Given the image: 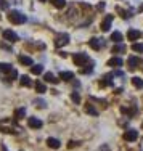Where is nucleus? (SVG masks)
Segmentation results:
<instances>
[{"mask_svg": "<svg viewBox=\"0 0 143 151\" xmlns=\"http://www.w3.org/2000/svg\"><path fill=\"white\" fill-rule=\"evenodd\" d=\"M0 129H2L3 132H6V134H16L18 130H19V127L13 122L11 119H2L0 121Z\"/></svg>", "mask_w": 143, "mask_h": 151, "instance_id": "1", "label": "nucleus"}, {"mask_svg": "<svg viewBox=\"0 0 143 151\" xmlns=\"http://www.w3.org/2000/svg\"><path fill=\"white\" fill-rule=\"evenodd\" d=\"M8 19L11 21L13 24H23L26 23V15H23L21 12H16V10H11V12L8 13Z\"/></svg>", "mask_w": 143, "mask_h": 151, "instance_id": "2", "label": "nucleus"}, {"mask_svg": "<svg viewBox=\"0 0 143 151\" xmlns=\"http://www.w3.org/2000/svg\"><path fill=\"white\" fill-rule=\"evenodd\" d=\"M73 60L77 66H85V63H88V55L87 53H74Z\"/></svg>", "mask_w": 143, "mask_h": 151, "instance_id": "3", "label": "nucleus"}, {"mask_svg": "<svg viewBox=\"0 0 143 151\" xmlns=\"http://www.w3.org/2000/svg\"><path fill=\"white\" fill-rule=\"evenodd\" d=\"M3 39H5L6 42H18V34L16 32H13L11 29H6V31H3Z\"/></svg>", "mask_w": 143, "mask_h": 151, "instance_id": "4", "label": "nucleus"}, {"mask_svg": "<svg viewBox=\"0 0 143 151\" xmlns=\"http://www.w3.org/2000/svg\"><path fill=\"white\" fill-rule=\"evenodd\" d=\"M69 44V35L68 34H58L55 39V45L56 47H61V45H66Z\"/></svg>", "mask_w": 143, "mask_h": 151, "instance_id": "5", "label": "nucleus"}, {"mask_svg": "<svg viewBox=\"0 0 143 151\" xmlns=\"http://www.w3.org/2000/svg\"><path fill=\"white\" fill-rule=\"evenodd\" d=\"M124 138H126L127 142H135V140L138 138V132L134 130V129H130V130H127L126 134H124Z\"/></svg>", "mask_w": 143, "mask_h": 151, "instance_id": "6", "label": "nucleus"}, {"mask_svg": "<svg viewBox=\"0 0 143 151\" xmlns=\"http://www.w3.org/2000/svg\"><path fill=\"white\" fill-rule=\"evenodd\" d=\"M113 15H106V18L103 19V23H101V31H109V27H111V23H113Z\"/></svg>", "mask_w": 143, "mask_h": 151, "instance_id": "7", "label": "nucleus"}, {"mask_svg": "<svg viewBox=\"0 0 143 151\" xmlns=\"http://www.w3.org/2000/svg\"><path fill=\"white\" fill-rule=\"evenodd\" d=\"M88 45H90L93 50H100V48L103 47V39L93 37V39H90V40H88Z\"/></svg>", "mask_w": 143, "mask_h": 151, "instance_id": "8", "label": "nucleus"}, {"mask_svg": "<svg viewBox=\"0 0 143 151\" xmlns=\"http://www.w3.org/2000/svg\"><path fill=\"white\" fill-rule=\"evenodd\" d=\"M27 125H29L31 129H40L42 127V121L37 119V117H29V119H27Z\"/></svg>", "mask_w": 143, "mask_h": 151, "instance_id": "9", "label": "nucleus"}, {"mask_svg": "<svg viewBox=\"0 0 143 151\" xmlns=\"http://www.w3.org/2000/svg\"><path fill=\"white\" fill-rule=\"evenodd\" d=\"M140 37H142V32L140 31L129 29V32H127V39H129V40H137V39H140Z\"/></svg>", "mask_w": 143, "mask_h": 151, "instance_id": "10", "label": "nucleus"}, {"mask_svg": "<svg viewBox=\"0 0 143 151\" xmlns=\"http://www.w3.org/2000/svg\"><path fill=\"white\" fill-rule=\"evenodd\" d=\"M127 63H129V68H130V69L134 71V69H137V66L140 64V60H138L137 56H129Z\"/></svg>", "mask_w": 143, "mask_h": 151, "instance_id": "11", "label": "nucleus"}, {"mask_svg": "<svg viewBox=\"0 0 143 151\" xmlns=\"http://www.w3.org/2000/svg\"><path fill=\"white\" fill-rule=\"evenodd\" d=\"M47 145L50 146V148H53V150H58L60 146H61V142H60L58 138H48L47 140Z\"/></svg>", "mask_w": 143, "mask_h": 151, "instance_id": "12", "label": "nucleus"}, {"mask_svg": "<svg viewBox=\"0 0 143 151\" xmlns=\"http://www.w3.org/2000/svg\"><path fill=\"white\" fill-rule=\"evenodd\" d=\"M124 64V61H122V58H119V56H113L111 60L108 61V66H122Z\"/></svg>", "mask_w": 143, "mask_h": 151, "instance_id": "13", "label": "nucleus"}, {"mask_svg": "<svg viewBox=\"0 0 143 151\" xmlns=\"http://www.w3.org/2000/svg\"><path fill=\"white\" fill-rule=\"evenodd\" d=\"M44 79L47 82H52V84H58V82H60V79H56L55 74H52V73H45L44 74Z\"/></svg>", "mask_w": 143, "mask_h": 151, "instance_id": "14", "label": "nucleus"}, {"mask_svg": "<svg viewBox=\"0 0 143 151\" xmlns=\"http://www.w3.org/2000/svg\"><path fill=\"white\" fill-rule=\"evenodd\" d=\"M111 40L114 44H121V42H122V34H121L119 31H114L111 34Z\"/></svg>", "mask_w": 143, "mask_h": 151, "instance_id": "15", "label": "nucleus"}, {"mask_svg": "<svg viewBox=\"0 0 143 151\" xmlns=\"http://www.w3.org/2000/svg\"><path fill=\"white\" fill-rule=\"evenodd\" d=\"M73 77H74V73H71V71H61L60 73V79H63V81H71Z\"/></svg>", "mask_w": 143, "mask_h": 151, "instance_id": "16", "label": "nucleus"}, {"mask_svg": "<svg viewBox=\"0 0 143 151\" xmlns=\"http://www.w3.org/2000/svg\"><path fill=\"white\" fill-rule=\"evenodd\" d=\"M19 63L21 64H26V66H32V64H34V61H32V58H29V56L21 55L19 56Z\"/></svg>", "mask_w": 143, "mask_h": 151, "instance_id": "17", "label": "nucleus"}, {"mask_svg": "<svg viewBox=\"0 0 143 151\" xmlns=\"http://www.w3.org/2000/svg\"><path fill=\"white\" fill-rule=\"evenodd\" d=\"M31 73L32 74H42L44 73V66H42V64H32Z\"/></svg>", "mask_w": 143, "mask_h": 151, "instance_id": "18", "label": "nucleus"}, {"mask_svg": "<svg viewBox=\"0 0 143 151\" xmlns=\"http://www.w3.org/2000/svg\"><path fill=\"white\" fill-rule=\"evenodd\" d=\"M132 84L135 88H143V79L142 77H132Z\"/></svg>", "mask_w": 143, "mask_h": 151, "instance_id": "19", "label": "nucleus"}, {"mask_svg": "<svg viewBox=\"0 0 143 151\" xmlns=\"http://www.w3.org/2000/svg\"><path fill=\"white\" fill-rule=\"evenodd\" d=\"M19 82H21V85H26V87H31V85H32L29 76H21V77H19Z\"/></svg>", "mask_w": 143, "mask_h": 151, "instance_id": "20", "label": "nucleus"}, {"mask_svg": "<svg viewBox=\"0 0 143 151\" xmlns=\"http://www.w3.org/2000/svg\"><path fill=\"white\" fill-rule=\"evenodd\" d=\"M126 52V45H122V44H116L113 47V53H124Z\"/></svg>", "mask_w": 143, "mask_h": 151, "instance_id": "21", "label": "nucleus"}, {"mask_svg": "<svg viewBox=\"0 0 143 151\" xmlns=\"http://www.w3.org/2000/svg\"><path fill=\"white\" fill-rule=\"evenodd\" d=\"M24 116H26V109H24V108H18V109L15 111V117H16V119H23Z\"/></svg>", "mask_w": 143, "mask_h": 151, "instance_id": "22", "label": "nucleus"}, {"mask_svg": "<svg viewBox=\"0 0 143 151\" xmlns=\"http://www.w3.org/2000/svg\"><path fill=\"white\" fill-rule=\"evenodd\" d=\"M35 90H37L39 93H45V92H47V87H45L40 81H37V82H35Z\"/></svg>", "mask_w": 143, "mask_h": 151, "instance_id": "23", "label": "nucleus"}, {"mask_svg": "<svg viewBox=\"0 0 143 151\" xmlns=\"http://www.w3.org/2000/svg\"><path fill=\"white\" fill-rule=\"evenodd\" d=\"M0 71H3V73H10V71H13V69H11V64H8V63H0Z\"/></svg>", "mask_w": 143, "mask_h": 151, "instance_id": "24", "label": "nucleus"}, {"mask_svg": "<svg viewBox=\"0 0 143 151\" xmlns=\"http://www.w3.org/2000/svg\"><path fill=\"white\" fill-rule=\"evenodd\" d=\"M85 111H87L88 114H92V116H98V111H96L92 105H87V106H85Z\"/></svg>", "mask_w": 143, "mask_h": 151, "instance_id": "25", "label": "nucleus"}, {"mask_svg": "<svg viewBox=\"0 0 143 151\" xmlns=\"http://www.w3.org/2000/svg\"><path fill=\"white\" fill-rule=\"evenodd\" d=\"M50 2H52L56 8H63V6L66 5V0H50Z\"/></svg>", "mask_w": 143, "mask_h": 151, "instance_id": "26", "label": "nucleus"}, {"mask_svg": "<svg viewBox=\"0 0 143 151\" xmlns=\"http://www.w3.org/2000/svg\"><path fill=\"white\" fill-rule=\"evenodd\" d=\"M132 50L137 53H143V44H132Z\"/></svg>", "mask_w": 143, "mask_h": 151, "instance_id": "27", "label": "nucleus"}, {"mask_svg": "<svg viewBox=\"0 0 143 151\" xmlns=\"http://www.w3.org/2000/svg\"><path fill=\"white\" fill-rule=\"evenodd\" d=\"M116 10H117V13H121V16H122V18H129V16H130V13L126 12V10H122L121 6H117Z\"/></svg>", "mask_w": 143, "mask_h": 151, "instance_id": "28", "label": "nucleus"}, {"mask_svg": "<svg viewBox=\"0 0 143 151\" xmlns=\"http://www.w3.org/2000/svg\"><path fill=\"white\" fill-rule=\"evenodd\" d=\"M92 71H93V64H90L88 68H84V69H82L80 73H82V74H90Z\"/></svg>", "mask_w": 143, "mask_h": 151, "instance_id": "29", "label": "nucleus"}, {"mask_svg": "<svg viewBox=\"0 0 143 151\" xmlns=\"http://www.w3.org/2000/svg\"><path fill=\"white\" fill-rule=\"evenodd\" d=\"M71 100H73L74 103H79V101H80V96H79V93H76V92H74L73 95H71Z\"/></svg>", "mask_w": 143, "mask_h": 151, "instance_id": "30", "label": "nucleus"}, {"mask_svg": "<svg viewBox=\"0 0 143 151\" xmlns=\"http://www.w3.org/2000/svg\"><path fill=\"white\" fill-rule=\"evenodd\" d=\"M0 10H8V2L6 0H0Z\"/></svg>", "mask_w": 143, "mask_h": 151, "instance_id": "31", "label": "nucleus"}, {"mask_svg": "<svg viewBox=\"0 0 143 151\" xmlns=\"http://www.w3.org/2000/svg\"><path fill=\"white\" fill-rule=\"evenodd\" d=\"M34 103H35V106H39V108H45V105H47L44 100H35Z\"/></svg>", "mask_w": 143, "mask_h": 151, "instance_id": "32", "label": "nucleus"}, {"mask_svg": "<svg viewBox=\"0 0 143 151\" xmlns=\"http://www.w3.org/2000/svg\"><path fill=\"white\" fill-rule=\"evenodd\" d=\"M105 6H106V3H105V2H100L96 8H98V10H103V8H105Z\"/></svg>", "mask_w": 143, "mask_h": 151, "instance_id": "33", "label": "nucleus"}, {"mask_svg": "<svg viewBox=\"0 0 143 151\" xmlns=\"http://www.w3.org/2000/svg\"><path fill=\"white\" fill-rule=\"evenodd\" d=\"M98 151H109V148H108V146H106V145H105V146H103V148H100Z\"/></svg>", "mask_w": 143, "mask_h": 151, "instance_id": "34", "label": "nucleus"}, {"mask_svg": "<svg viewBox=\"0 0 143 151\" xmlns=\"http://www.w3.org/2000/svg\"><path fill=\"white\" fill-rule=\"evenodd\" d=\"M114 76H124V73H122V71H116V73H114Z\"/></svg>", "mask_w": 143, "mask_h": 151, "instance_id": "35", "label": "nucleus"}, {"mask_svg": "<svg viewBox=\"0 0 143 151\" xmlns=\"http://www.w3.org/2000/svg\"><path fill=\"white\" fill-rule=\"evenodd\" d=\"M138 12H143V3H142L140 6H138Z\"/></svg>", "mask_w": 143, "mask_h": 151, "instance_id": "36", "label": "nucleus"}, {"mask_svg": "<svg viewBox=\"0 0 143 151\" xmlns=\"http://www.w3.org/2000/svg\"><path fill=\"white\" fill-rule=\"evenodd\" d=\"M40 2H45V0H40Z\"/></svg>", "mask_w": 143, "mask_h": 151, "instance_id": "37", "label": "nucleus"}]
</instances>
